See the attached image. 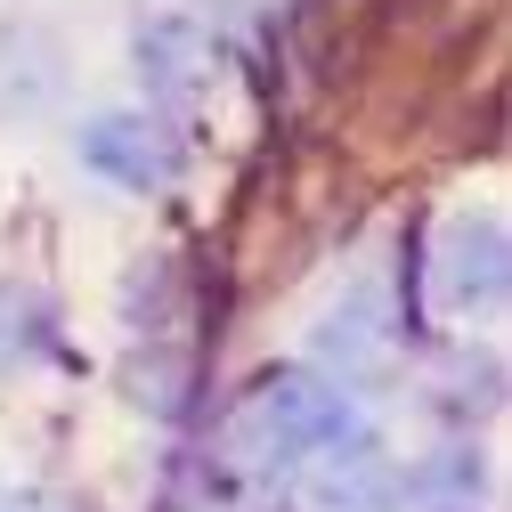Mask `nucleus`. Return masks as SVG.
<instances>
[{"mask_svg":"<svg viewBox=\"0 0 512 512\" xmlns=\"http://www.w3.org/2000/svg\"><path fill=\"white\" fill-rule=\"evenodd\" d=\"M439 293H447V309H496V293H504V220H496V212L447 220Z\"/></svg>","mask_w":512,"mask_h":512,"instance_id":"7ed1b4c3","label":"nucleus"},{"mask_svg":"<svg viewBox=\"0 0 512 512\" xmlns=\"http://www.w3.org/2000/svg\"><path fill=\"white\" fill-rule=\"evenodd\" d=\"M139 74H147L155 98H187V90L204 82V33L187 25V17H155L139 33Z\"/></svg>","mask_w":512,"mask_h":512,"instance_id":"20e7f679","label":"nucleus"},{"mask_svg":"<svg viewBox=\"0 0 512 512\" xmlns=\"http://www.w3.org/2000/svg\"><path fill=\"white\" fill-rule=\"evenodd\" d=\"M415 496H423L431 512H472V496H480V464H472V456L423 464V472H415Z\"/></svg>","mask_w":512,"mask_h":512,"instance_id":"423d86ee","label":"nucleus"},{"mask_svg":"<svg viewBox=\"0 0 512 512\" xmlns=\"http://www.w3.org/2000/svg\"><path fill=\"white\" fill-rule=\"evenodd\" d=\"M317 496H326V512H382V504H391V464L366 456V447H350V456L326 472Z\"/></svg>","mask_w":512,"mask_h":512,"instance_id":"39448f33","label":"nucleus"},{"mask_svg":"<svg viewBox=\"0 0 512 512\" xmlns=\"http://www.w3.org/2000/svg\"><path fill=\"white\" fill-rule=\"evenodd\" d=\"M244 423L261 431L277 456H309V447H342L350 407H342L334 382H317V374H277V382H261V391H252Z\"/></svg>","mask_w":512,"mask_h":512,"instance_id":"f257e3e1","label":"nucleus"},{"mask_svg":"<svg viewBox=\"0 0 512 512\" xmlns=\"http://www.w3.org/2000/svg\"><path fill=\"white\" fill-rule=\"evenodd\" d=\"M82 163L98 179L147 196V187L179 179V139L163 131V122H147V114H98V122H82Z\"/></svg>","mask_w":512,"mask_h":512,"instance_id":"f03ea898","label":"nucleus"}]
</instances>
